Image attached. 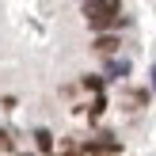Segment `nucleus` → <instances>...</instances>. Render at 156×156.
Segmentation results:
<instances>
[{
    "label": "nucleus",
    "instance_id": "f257e3e1",
    "mask_svg": "<svg viewBox=\"0 0 156 156\" xmlns=\"http://www.w3.org/2000/svg\"><path fill=\"white\" fill-rule=\"evenodd\" d=\"M84 12H88V23H91V27L103 30V27H111V23L118 19L122 4H114V0H99V4H84Z\"/></svg>",
    "mask_w": 156,
    "mask_h": 156
},
{
    "label": "nucleus",
    "instance_id": "f03ea898",
    "mask_svg": "<svg viewBox=\"0 0 156 156\" xmlns=\"http://www.w3.org/2000/svg\"><path fill=\"white\" fill-rule=\"evenodd\" d=\"M88 152H95V156H114V152H118V141H91Z\"/></svg>",
    "mask_w": 156,
    "mask_h": 156
},
{
    "label": "nucleus",
    "instance_id": "7ed1b4c3",
    "mask_svg": "<svg viewBox=\"0 0 156 156\" xmlns=\"http://www.w3.org/2000/svg\"><path fill=\"white\" fill-rule=\"evenodd\" d=\"M126 73H129V61H122V57L107 61V76H111V80H118V76H126Z\"/></svg>",
    "mask_w": 156,
    "mask_h": 156
},
{
    "label": "nucleus",
    "instance_id": "20e7f679",
    "mask_svg": "<svg viewBox=\"0 0 156 156\" xmlns=\"http://www.w3.org/2000/svg\"><path fill=\"white\" fill-rule=\"evenodd\" d=\"M95 50H99V53H114V50H118V38H114V34L95 38Z\"/></svg>",
    "mask_w": 156,
    "mask_h": 156
},
{
    "label": "nucleus",
    "instance_id": "39448f33",
    "mask_svg": "<svg viewBox=\"0 0 156 156\" xmlns=\"http://www.w3.org/2000/svg\"><path fill=\"white\" fill-rule=\"evenodd\" d=\"M34 141H38V149H42V152H50V149H53V137H50V129H38V133H34Z\"/></svg>",
    "mask_w": 156,
    "mask_h": 156
},
{
    "label": "nucleus",
    "instance_id": "423d86ee",
    "mask_svg": "<svg viewBox=\"0 0 156 156\" xmlns=\"http://www.w3.org/2000/svg\"><path fill=\"white\" fill-rule=\"evenodd\" d=\"M65 156H84V152H76V149H69V152H65Z\"/></svg>",
    "mask_w": 156,
    "mask_h": 156
}]
</instances>
